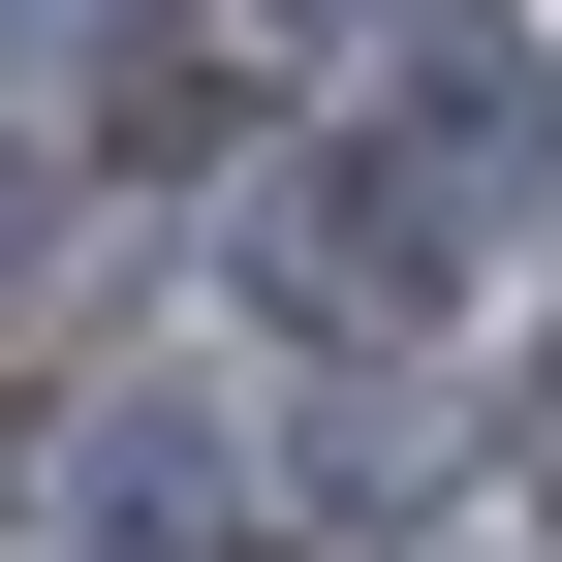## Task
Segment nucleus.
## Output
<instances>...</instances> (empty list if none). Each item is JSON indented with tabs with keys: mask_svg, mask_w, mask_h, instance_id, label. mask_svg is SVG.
<instances>
[{
	"mask_svg": "<svg viewBox=\"0 0 562 562\" xmlns=\"http://www.w3.org/2000/svg\"><path fill=\"white\" fill-rule=\"evenodd\" d=\"M531 250H562V125H531V63H438V94H375L313 188H281V281H313V313H501Z\"/></svg>",
	"mask_w": 562,
	"mask_h": 562,
	"instance_id": "f257e3e1",
	"label": "nucleus"
},
{
	"mask_svg": "<svg viewBox=\"0 0 562 562\" xmlns=\"http://www.w3.org/2000/svg\"><path fill=\"white\" fill-rule=\"evenodd\" d=\"M94 562H220V406H125L94 438Z\"/></svg>",
	"mask_w": 562,
	"mask_h": 562,
	"instance_id": "f03ea898",
	"label": "nucleus"
},
{
	"mask_svg": "<svg viewBox=\"0 0 562 562\" xmlns=\"http://www.w3.org/2000/svg\"><path fill=\"white\" fill-rule=\"evenodd\" d=\"M0 94H32V125H63V94H125V0H0Z\"/></svg>",
	"mask_w": 562,
	"mask_h": 562,
	"instance_id": "7ed1b4c3",
	"label": "nucleus"
},
{
	"mask_svg": "<svg viewBox=\"0 0 562 562\" xmlns=\"http://www.w3.org/2000/svg\"><path fill=\"white\" fill-rule=\"evenodd\" d=\"M531 501H562V375H531Z\"/></svg>",
	"mask_w": 562,
	"mask_h": 562,
	"instance_id": "20e7f679",
	"label": "nucleus"
}]
</instances>
